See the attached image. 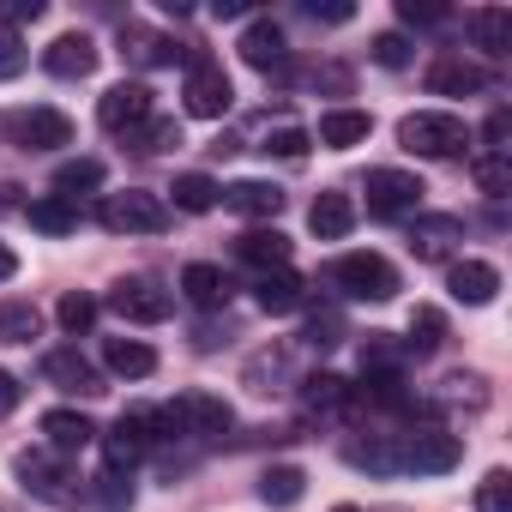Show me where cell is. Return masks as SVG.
Returning a JSON list of instances; mask_svg holds the SVG:
<instances>
[{
    "label": "cell",
    "instance_id": "obj_1",
    "mask_svg": "<svg viewBox=\"0 0 512 512\" xmlns=\"http://www.w3.org/2000/svg\"><path fill=\"white\" fill-rule=\"evenodd\" d=\"M398 145L416 151V157H458L470 145V127L464 115H446V109H416L398 121Z\"/></svg>",
    "mask_w": 512,
    "mask_h": 512
},
{
    "label": "cell",
    "instance_id": "obj_2",
    "mask_svg": "<svg viewBox=\"0 0 512 512\" xmlns=\"http://www.w3.org/2000/svg\"><path fill=\"white\" fill-rule=\"evenodd\" d=\"M97 223H103L109 235H163V229H169V205H163L157 193L127 187V193H103Z\"/></svg>",
    "mask_w": 512,
    "mask_h": 512
},
{
    "label": "cell",
    "instance_id": "obj_3",
    "mask_svg": "<svg viewBox=\"0 0 512 512\" xmlns=\"http://www.w3.org/2000/svg\"><path fill=\"white\" fill-rule=\"evenodd\" d=\"M332 284L350 296V302H392L398 296V272L386 253H344L332 266Z\"/></svg>",
    "mask_w": 512,
    "mask_h": 512
},
{
    "label": "cell",
    "instance_id": "obj_4",
    "mask_svg": "<svg viewBox=\"0 0 512 512\" xmlns=\"http://www.w3.org/2000/svg\"><path fill=\"white\" fill-rule=\"evenodd\" d=\"M235 410L217 398V392H181L169 410H157V428L169 434H229Z\"/></svg>",
    "mask_w": 512,
    "mask_h": 512
},
{
    "label": "cell",
    "instance_id": "obj_5",
    "mask_svg": "<svg viewBox=\"0 0 512 512\" xmlns=\"http://www.w3.org/2000/svg\"><path fill=\"white\" fill-rule=\"evenodd\" d=\"M181 97H187V115H199V121H223L229 103H235V85H229V73H223L217 61L193 55V61H187V85H181Z\"/></svg>",
    "mask_w": 512,
    "mask_h": 512
},
{
    "label": "cell",
    "instance_id": "obj_6",
    "mask_svg": "<svg viewBox=\"0 0 512 512\" xmlns=\"http://www.w3.org/2000/svg\"><path fill=\"white\" fill-rule=\"evenodd\" d=\"M157 440H163V428H157V410H127V416H115V428L103 434L109 470H127V464H139V458H145Z\"/></svg>",
    "mask_w": 512,
    "mask_h": 512
},
{
    "label": "cell",
    "instance_id": "obj_7",
    "mask_svg": "<svg viewBox=\"0 0 512 512\" xmlns=\"http://www.w3.org/2000/svg\"><path fill=\"white\" fill-rule=\"evenodd\" d=\"M422 175H410V169H374L368 175V211L374 217H416L422 211Z\"/></svg>",
    "mask_w": 512,
    "mask_h": 512
},
{
    "label": "cell",
    "instance_id": "obj_8",
    "mask_svg": "<svg viewBox=\"0 0 512 512\" xmlns=\"http://www.w3.org/2000/svg\"><path fill=\"white\" fill-rule=\"evenodd\" d=\"M7 139L25 145V151H61V145H73V121L61 109H13Z\"/></svg>",
    "mask_w": 512,
    "mask_h": 512
},
{
    "label": "cell",
    "instance_id": "obj_9",
    "mask_svg": "<svg viewBox=\"0 0 512 512\" xmlns=\"http://www.w3.org/2000/svg\"><path fill=\"white\" fill-rule=\"evenodd\" d=\"M97 121H103L109 133H139V127L151 121V85H139V79L109 85L103 103H97Z\"/></svg>",
    "mask_w": 512,
    "mask_h": 512
},
{
    "label": "cell",
    "instance_id": "obj_10",
    "mask_svg": "<svg viewBox=\"0 0 512 512\" xmlns=\"http://www.w3.org/2000/svg\"><path fill=\"white\" fill-rule=\"evenodd\" d=\"M458 434H446V428H416V434H404V446H398V464L404 470H422V476H440V470H452L458 464Z\"/></svg>",
    "mask_w": 512,
    "mask_h": 512
},
{
    "label": "cell",
    "instance_id": "obj_11",
    "mask_svg": "<svg viewBox=\"0 0 512 512\" xmlns=\"http://www.w3.org/2000/svg\"><path fill=\"white\" fill-rule=\"evenodd\" d=\"M109 308H115L127 326H157V320H169V290H157L151 278H121V284L109 290Z\"/></svg>",
    "mask_w": 512,
    "mask_h": 512
},
{
    "label": "cell",
    "instance_id": "obj_12",
    "mask_svg": "<svg viewBox=\"0 0 512 512\" xmlns=\"http://www.w3.org/2000/svg\"><path fill=\"white\" fill-rule=\"evenodd\" d=\"M241 61L247 67H260V73H284L290 67V43H284V25H272V19H253L247 31H241Z\"/></svg>",
    "mask_w": 512,
    "mask_h": 512
},
{
    "label": "cell",
    "instance_id": "obj_13",
    "mask_svg": "<svg viewBox=\"0 0 512 512\" xmlns=\"http://www.w3.org/2000/svg\"><path fill=\"white\" fill-rule=\"evenodd\" d=\"M43 67H49L55 79H91V73H97V43H91L85 31H67V37H55V43L43 49Z\"/></svg>",
    "mask_w": 512,
    "mask_h": 512
},
{
    "label": "cell",
    "instance_id": "obj_14",
    "mask_svg": "<svg viewBox=\"0 0 512 512\" xmlns=\"http://www.w3.org/2000/svg\"><path fill=\"white\" fill-rule=\"evenodd\" d=\"M446 290H452L458 302H470V308H488V302L500 296V272H494L488 260H452Z\"/></svg>",
    "mask_w": 512,
    "mask_h": 512
},
{
    "label": "cell",
    "instance_id": "obj_15",
    "mask_svg": "<svg viewBox=\"0 0 512 512\" xmlns=\"http://www.w3.org/2000/svg\"><path fill=\"white\" fill-rule=\"evenodd\" d=\"M223 211H235V217H278L284 211V187H272V181H229L223 187Z\"/></svg>",
    "mask_w": 512,
    "mask_h": 512
},
{
    "label": "cell",
    "instance_id": "obj_16",
    "mask_svg": "<svg viewBox=\"0 0 512 512\" xmlns=\"http://www.w3.org/2000/svg\"><path fill=\"white\" fill-rule=\"evenodd\" d=\"M482 85H488V73L476 61H464V55H446V61L428 67V91L434 97H476Z\"/></svg>",
    "mask_w": 512,
    "mask_h": 512
},
{
    "label": "cell",
    "instance_id": "obj_17",
    "mask_svg": "<svg viewBox=\"0 0 512 512\" xmlns=\"http://www.w3.org/2000/svg\"><path fill=\"white\" fill-rule=\"evenodd\" d=\"M253 302H260L266 314H296L302 308V278L290 266H272V272L253 278Z\"/></svg>",
    "mask_w": 512,
    "mask_h": 512
},
{
    "label": "cell",
    "instance_id": "obj_18",
    "mask_svg": "<svg viewBox=\"0 0 512 512\" xmlns=\"http://www.w3.org/2000/svg\"><path fill=\"white\" fill-rule=\"evenodd\" d=\"M350 223H356V205H350V193H320L314 205H308V229L320 235V241H344L350 235Z\"/></svg>",
    "mask_w": 512,
    "mask_h": 512
},
{
    "label": "cell",
    "instance_id": "obj_19",
    "mask_svg": "<svg viewBox=\"0 0 512 512\" xmlns=\"http://www.w3.org/2000/svg\"><path fill=\"white\" fill-rule=\"evenodd\" d=\"M43 374H49L61 392H85V398H91V392H103V374H97V368H91L79 350H49Z\"/></svg>",
    "mask_w": 512,
    "mask_h": 512
},
{
    "label": "cell",
    "instance_id": "obj_20",
    "mask_svg": "<svg viewBox=\"0 0 512 512\" xmlns=\"http://www.w3.org/2000/svg\"><path fill=\"white\" fill-rule=\"evenodd\" d=\"M368 133H374V115L368 109H332V115H320V145H332V151L368 145Z\"/></svg>",
    "mask_w": 512,
    "mask_h": 512
},
{
    "label": "cell",
    "instance_id": "obj_21",
    "mask_svg": "<svg viewBox=\"0 0 512 512\" xmlns=\"http://www.w3.org/2000/svg\"><path fill=\"white\" fill-rule=\"evenodd\" d=\"M43 434H49L55 452H85V446L97 440V422H91L85 410H49V416H43Z\"/></svg>",
    "mask_w": 512,
    "mask_h": 512
},
{
    "label": "cell",
    "instance_id": "obj_22",
    "mask_svg": "<svg viewBox=\"0 0 512 512\" xmlns=\"http://www.w3.org/2000/svg\"><path fill=\"white\" fill-rule=\"evenodd\" d=\"M19 476H25V488H31L37 500H49V506H73V500H79V494H67V488H61V482H73V476H67V470H55L43 452L19 458Z\"/></svg>",
    "mask_w": 512,
    "mask_h": 512
},
{
    "label": "cell",
    "instance_id": "obj_23",
    "mask_svg": "<svg viewBox=\"0 0 512 512\" xmlns=\"http://www.w3.org/2000/svg\"><path fill=\"white\" fill-rule=\"evenodd\" d=\"M235 253H241L247 266L272 272V266H290V235H284V229H247V235L235 241Z\"/></svg>",
    "mask_w": 512,
    "mask_h": 512
},
{
    "label": "cell",
    "instance_id": "obj_24",
    "mask_svg": "<svg viewBox=\"0 0 512 512\" xmlns=\"http://www.w3.org/2000/svg\"><path fill=\"white\" fill-rule=\"evenodd\" d=\"M181 296H187L193 308H223V302H229V278H223V266L193 260V266L181 272Z\"/></svg>",
    "mask_w": 512,
    "mask_h": 512
},
{
    "label": "cell",
    "instance_id": "obj_25",
    "mask_svg": "<svg viewBox=\"0 0 512 512\" xmlns=\"http://www.w3.org/2000/svg\"><path fill=\"white\" fill-rule=\"evenodd\" d=\"M103 368L121 374V380H145V374L157 368V350L139 344V338H109V344H103Z\"/></svg>",
    "mask_w": 512,
    "mask_h": 512
},
{
    "label": "cell",
    "instance_id": "obj_26",
    "mask_svg": "<svg viewBox=\"0 0 512 512\" xmlns=\"http://www.w3.org/2000/svg\"><path fill=\"white\" fill-rule=\"evenodd\" d=\"M458 235H464L458 217H416V223H410V253H416V260H440Z\"/></svg>",
    "mask_w": 512,
    "mask_h": 512
},
{
    "label": "cell",
    "instance_id": "obj_27",
    "mask_svg": "<svg viewBox=\"0 0 512 512\" xmlns=\"http://www.w3.org/2000/svg\"><path fill=\"white\" fill-rule=\"evenodd\" d=\"M169 193H175V211H193V217H205V211L223 205V187H217L211 175H199V169H193V175H175Z\"/></svg>",
    "mask_w": 512,
    "mask_h": 512
},
{
    "label": "cell",
    "instance_id": "obj_28",
    "mask_svg": "<svg viewBox=\"0 0 512 512\" xmlns=\"http://www.w3.org/2000/svg\"><path fill=\"white\" fill-rule=\"evenodd\" d=\"M103 187V163L97 157H73V163H61L55 169V199H79V193H97Z\"/></svg>",
    "mask_w": 512,
    "mask_h": 512
},
{
    "label": "cell",
    "instance_id": "obj_29",
    "mask_svg": "<svg viewBox=\"0 0 512 512\" xmlns=\"http://www.w3.org/2000/svg\"><path fill=\"white\" fill-rule=\"evenodd\" d=\"M302 494H308V476H302L296 464H272V470L260 476V500H266V506H278V512H284V506H296Z\"/></svg>",
    "mask_w": 512,
    "mask_h": 512
},
{
    "label": "cell",
    "instance_id": "obj_30",
    "mask_svg": "<svg viewBox=\"0 0 512 512\" xmlns=\"http://www.w3.org/2000/svg\"><path fill=\"white\" fill-rule=\"evenodd\" d=\"M470 31H476V43H482L488 55H506V49H512V13H506V7L470 13Z\"/></svg>",
    "mask_w": 512,
    "mask_h": 512
},
{
    "label": "cell",
    "instance_id": "obj_31",
    "mask_svg": "<svg viewBox=\"0 0 512 512\" xmlns=\"http://www.w3.org/2000/svg\"><path fill=\"white\" fill-rule=\"evenodd\" d=\"M43 332V314L31 302H0V344H31Z\"/></svg>",
    "mask_w": 512,
    "mask_h": 512
},
{
    "label": "cell",
    "instance_id": "obj_32",
    "mask_svg": "<svg viewBox=\"0 0 512 512\" xmlns=\"http://www.w3.org/2000/svg\"><path fill=\"white\" fill-rule=\"evenodd\" d=\"M31 229H43V235H73L79 229V211L67 205V199H31Z\"/></svg>",
    "mask_w": 512,
    "mask_h": 512
},
{
    "label": "cell",
    "instance_id": "obj_33",
    "mask_svg": "<svg viewBox=\"0 0 512 512\" xmlns=\"http://www.w3.org/2000/svg\"><path fill=\"white\" fill-rule=\"evenodd\" d=\"M476 187L500 199V193L512 187V157H506V151H488V157H476Z\"/></svg>",
    "mask_w": 512,
    "mask_h": 512
},
{
    "label": "cell",
    "instance_id": "obj_34",
    "mask_svg": "<svg viewBox=\"0 0 512 512\" xmlns=\"http://www.w3.org/2000/svg\"><path fill=\"white\" fill-rule=\"evenodd\" d=\"M440 338H446V320H440V308H416L410 314V350H440Z\"/></svg>",
    "mask_w": 512,
    "mask_h": 512
},
{
    "label": "cell",
    "instance_id": "obj_35",
    "mask_svg": "<svg viewBox=\"0 0 512 512\" xmlns=\"http://www.w3.org/2000/svg\"><path fill=\"white\" fill-rule=\"evenodd\" d=\"M476 512H512V476L506 470H488L476 482Z\"/></svg>",
    "mask_w": 512,
    "mask_h": 512
},
{
    "label": "cell",
    "instance_id": "obj_36",
    "mask_svg": "<svg viewBox=\"0 0 512 512\" xmlns=\"http://www.w3.org/2000/svg\"><path fill=\"white\" fill-rule=\"evenodd\" d=\"M55 314H61V332H73V338L97 326V302H91V296H79V290H73V296H61V308H55Z\"/></svg>",
    "mask_w": 512,
    "mask_h": 512
},
{
    "label": "cell",
    "instance_id": "obj_37",
    "mask_svg": "<svg viewBox=\"0 0 512 512\" xmlns=\"http://www.w3.org/2000/svg\"><path fill=\"white\" fill-rule=\"evenodd\" d=\"M302 338H308V344H320V350H326V344H338V338H344V320H338V308H320V314H308V332H302Z\"/></svg>",
    "mask_w": 512,
    "mask_h": 512
},
{
    "label": "cell",
    "instance_id": "obj_38",
    "mask_svg": "<svg viewBox=\"0 0 512 512\" xmlns=\"http://www.w3.org/2000/svg\"><path fill=\"white\" fill-rule=\"evenodd\" d=\"M97 500H103L109 512H127V506H133V482H121V470H103V476H97Z\"/></svg>",
    "mask_w": 512,
    "mask_h": 512
},
{
    "label": "cell",
    "instance_id": "obj_39",
    "mask_svg": "<svg viewBox=\"0 0 512 512\" xmlns=\"http://www.w3.org/2000/svg\"><path fill=\"white\" fill-rule=\"evenodd\" d=\"M19 73H25V43L0 25V79H19Z\"/></svg>",
    "mask_w": 512,
    "mask_h": 512
},
{
    "label": "cell",
    "instance_id": "obj_40",
    "mask_svg": "<svg viewBox=\"0 0 512 512\" xmlns=\"http://www.w3.org/2000/svg\"><path fill=\"white\" fill-rule=\"evenodd\" d=\"M133 43H139L133 55H139V61H151V67H163V61H175V55H181L175 43H163V37H145V31H133Z\"/></svg>",
    "mask_w": 512,
    "mask_h": 512
},
{
    "label": "cell",
    "instance_id": "obj_41",
    "mask_svg": "<svg viewBox=\"0 0 512 512\" xmlns=\"http://www.w3.org/2000/svg\"><path fill=\"white\" fill-rule=\"evenodd\" d=\"M374 61H380V67H404V61H410V43H404L398 31H386V37H374Z\"/></svg>",
    "mask_w": 512,
    "mask_h": 512
},
{
    "label": "cell",
    "instance_id": "obj_42",
    "mask_svg": "<svg viewBox=\"0 0 512 512\" xmlns=\"http://www.w3.org/2000/svg\"><path fill=\"white\" fill-rule=\"evenodd\" d=\"M266 151H272V157H302V151H308V133H302V127H278V133L266 139Z\"/></svg>",
    "mask_w": 512,
    "mask_h": 512
},
{
    "label": "cell",
    "instance_id": "obj_43",
    "mask_svg": "<svg viewBox=\"0 0 512 512\" xmlns=\"http://www.w3.org/2000/svg\"><path fill=\"white\" fill-rule=\"evenodd\" d=\"M302 386H308V404H344V380L338 374H314Z\"/></svg>",
    "mask_w": 512,
    "mask_h": 512
},
{
    "label": "cell",
    "instance_id": "obj_44",
    "mask_svg": "<svg viewBox=\"0 0 512 512\" xmlns=\"http://www.w3.org/2000/svg\"><path fill=\"white\" fill-rule=\"evenodd\" d=\"M175 145H181L175 121H145V151H175Z\"/></svg>",
    "mask_w": 512,
    "mask_h": 512
},
{
    "label": "cell",
    "instance_id": "obj_45",
    "mask_svg": "<svg viewBox=\"0 0 512 512\" xmlns=\"http://www.w3.org/2000/svg\"><path fill=\"white\" fill-rule=\"evenodd\" d=\"M398 19H404V25H440L446 7H428V0H398Z\"/></svg>",
    "mask_w": 512,
    "mask_h": 512
},
{
    "label": "cell",
    "instance_id": "obj_46",
    "mask_svg": "<svg viewBox=\"0 0 512 512\" xmlns=\"http://www.w3.org/2000/svg\"><path fill=\"white\" fill-rule=\"evenodd\" d=\"M506 133H512V109H494V115H488V127H482L488 151H506Z\"/></svg>",
    "mask_w": 512,
    "mask_h": 512
},
{
    "label": "cell",
    "instance_id": "obj_47",
    "mask_svg": "<svg viewBox=\"0 0 512 512\" xmlns=\"http://www.w3.org/2000/svg\"><path fill=\"white\" fill-rule=\"evenodd\" d=\"M19 19H43V0H7V7H0V25H19Z\"/></svg>",
    "mask_w": 512,
    "mask_h": 512
},
{
    "label": "cell",
    "instance_id": "obj_48",
    "mask_svg": "<svg viewBox=\"0 0 512 512\" xmlns=\"http://www.w3.org/2000/svg\"><path fill=\"white\" fill-rule=\"evenodd\" d=\"M19 398H25L19 374H7V368H0V416H13V410H19Z\"/></svg>",
    "mask_w": 512,
    "mask_h": 512
},
{
    "label": "cell",
    "instance_id": "obj_49",
    "mask_svg": "<svg viewBox=\"0 0 512 512\" xmlns=\"http://www.w3.org/2000/svg\"><path fill=\"white\" fill-rule=\"evenodd\" d=\"M13 272H19V253H13V247H7V241H0V284H7V278H13Z\"/></svg>",
    "mask_w": 512,
    "mask_h": 512
},
{
    "label": "cell",
    "instance_id": "obj_50",
    "mask_svg": "<svg viewBox=\"0 0 512 512\" xmlns=\"http://www.w3.org/2000/svg\"><path fill=\"white\" fill-rule=\"evenodd\" d=\"M338 512H356V506H338Z\"/></svg>",
    "mask_w": 512,
    "mask_h": 512
}]
</instances>
